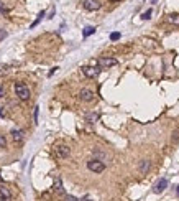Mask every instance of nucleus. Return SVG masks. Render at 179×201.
Returning a JSON list of instances; mask_svg holds the SVG:
<instances>
[{"instance_id":"1","label":"nucleus","mask_w":179,"mask_h":201,"mask_svg":"<svg viewBox=\"0 0 179 201\" xmlns=\"http://www.w3.org/2000/svg\"><path fill=\"white\" fill-rule=\"evenodd\" d=\"M15 94L18 96V99L20 100H28L31 97V91H30V87L26 86V84H23V83H17L15 84Z\"/></svg>"},{"instance_id":"2","label":"nucleus","mask_w":179,"mask_h":201,"mask_svg":"<svg viewBox=\"0 0 179 201\" xmlns=\"http://www.w3.org/2000/svg\"><path fill=\"white\" fill-rule=\"evenodd\" d=\"M54 155H56V158L64 160V158H67V157L71 155V148H69L67 145H64V143H58V145L54 147Z\"/></svg>"},{"instance_id":"3","label":"nucleus","mask_w":179,"mask_h":201,"mask_svg":"<svg viewBox=\"0 0 179 201\" xmlns=\"http://www.w3.org/2000/svg\"><path fill=\"white\" fill-rule=\"evenodd\" d=\"M87 168L91 171H94V173H102V171L105 170V163L100 162V160L92 158V160H89V162H87Z\"/></svg>"},{"instance_id":"4","label":"nucleus","mask_w":179,"mask_h":201,"mask_svg":"<svg viewBox=\"0 0 179 201\" xmlns=\"http://www.w3.org/2000/svg\"><path fill=\"white\" fill-rule=\"evenodd\" d=\"M82 73H84V76H87V78H97L99 73H100V68H97V66H84Z\"/></svg>"},{"instance_id":"5","label":"nucleus","mask_w":179,"mask_h":201,"mask_svg":"<svg viewBox=\"0 0 179 201\" xmlns=\"http://www.w3.org/2000/svg\"><path fill=\"white\" fill-rule=\"evenodd\" d=\"M82 5H84V9L89 10V12H95V10L100 9V2L99 0H84Z\"/></svg>"},{"instance_id":"6","label":"nucleus","mask_w":179,"mask_h":201,"mask_svg":"<svg viewBox=\"0 0 179 201\" xmlns=\"http://www.w3.org/2000/svg\"><path fill=\"white\" fill-rule=\"evenodd\" d=\"M92 155H94V158L95 160H100V162H107L110 157H108L107 152H104V150H100V148H92Z\"/></svg>"},{"instance_id":"7","label":"nucleus","mask_w":179,"mask_h":201,"mask_svg":"<svg viewBox=\"0 0 179 201\" xmlns=\"http://www.w3.org/2000/svg\"><path fill=\"white\" fill-rule=\"evenodd\" d=\"M94 92L91 89H81L79 92V99L82 100V102H91V100H94Z\"/></svg>"},{"instance_id":"8","label":"nucleus","mask_w":179,"mask_h":201,"mask_svg":"<svg viewBox=\"0 0 179 201\" xmlns=\"http://www.w3.org/2000/svg\"><path fill=\"white\" fill-rule=\"evenodd\" d=\"M97 64H99V68H110L117 64V59L115 58H100L97 61Z\"/></svg>"},{"instance_id":"9","label":"nucleus","mask_w":179,"mask_h":201,"mask_svg":"<svg viewBox=\"0 0 179 201\" xmlns=\"http://www.w3.org/2000/svg\"><path fill=\"white\" fill-rule=\"evenodd\" d=\"M166 186H168V180L166 178H161V180H158L156 185H154V188H153V191L154 193H163L166 190Z\"/></svg>"},{"instance_id":"10","label":"nucleus","mask_w":179,"mask_h":201,"mask_svg":"<svg viewBox=\"0 0 179 201\" xmlns=\"http://www.w3.org/2000/svg\"><path fill=\"white\" fill-rule=\"evenodd\" d=\"M150 167H151V162H150V160H141L140 165H138V170H140L141 175H146L150 171Z\"/></svg>"},{"instance_id":"11","label":"nucleus","mask_w":179,"mask_h":201,"mask_svg":"<svg viewBox=\"0 0 179 201\" xmlns=\"http://www.w3.org/2000/svg\"><path fill=\"white\" fill-rule=\"evenodd\" d=\"M84 119L87 124H95L97 120H99V114H97V112H87V114L84 115Z\"/></svg>"},{"instance_id":"12","label":"nucleus","mask_w":179,"mask_h":201,"mask_svg":"<svg viewBox=\"0 0 179 201\" xmlns=\"http://www.w3.org/2000/svg\"><path fill=\"white\" fill-rule=\"evenodd\" d=\"M23 135H25V132L20 130V129H13V130H12V137H13V140L18 142V143L23 140Z\"/></svg>"},{"instance_id":"13","label":"nucleus","mask_w":179,"mask_h":201,"mask_svg":"<svg viewBox=\"0 0 179 201\" xmlns=\"http://www.w3.org/2000/svg\"><path fill=\"white\" fill-rule=\"evenodd\" d=\"M54 191L58 193V195H64V188H63V183H61V178L59 176H56L54 178Z\"/></svg>"},{"instance_id":"14","label":"nucleus","mask_w":179,"mask_h":201,"mask_svg":"<svg viewBox=\"0 0 179 201\" xmlns=\"http://www.w3.org/2000/svg\"><path fill=\"white\" fill-rule=\"evenodd\" d=\"M12 198V193H10V190L7 186H0V199H10Z\"/></svg>"},{"instance_id":"15","label":"nucleus","mask_w":179,"mask_h":201,"mask_svg":"<svg viewBox=\"0 0 179 201\" xmlns=\"http://www.w3.org/2000/svg\"><path fill=\"white\" fill-rule=\"evenodd\" d=\"M166 20H168L169 23H173V25H179V15L177 13H171L166 17Z\"/></svg>"},{"instance_id":"16","label":"nucleus","mask_w":179,"mask_h":201,"mask_svg":"<svg viewBox=\"0 0 179 201\" xmlns=\"http://www.w3.org/2000/svg\"><path fill=\"white\" fill-rule=\"evenodd\" d=\"M95 31V28L94 26H85L84 28V31H82V35H84V38H87V37H91L92 33Z\"/></svg>"},{"instance_id":"17","label":"nucleus","mask_w":179,"mask_h":201,"mask_svg":"<svg viewBox=\"0 0 179 201\" xmlns=\"http://www.w3.org/2000/svg\"><path fill=\"white\" fill-rule=\"evenodd\" d=\"M44 17V10H41V12H40V15H38V18H36L35 20V22L33 23H31V26H36V25H38V22H40V20H41Z\"/></svg>"},{"instance_id":"18","label":"nucleus","mask_w":179,"mask_h":201,"mask_svg":"<svg viewBox=\"0 0 179 201\" xmlns=\"http://www.w3.org/2000/svg\"><path fill=\"white\" fill-rule=\"evenodd\" d=\"M141 18H143V20H150V18H151V9H150V10H146L145 13L141 15Z\"/></svg>"},{"instance_id":"19","label":"nucleus","mask_w":179,"mask_h":201,"mask_svg":"<svg viewBox=\"0 0 179 201\" xmlns=\"http://www.w3.org/2000/svg\"><path fill=\"white\" fill-rule=\"evenodd\" d=\"M110 40H112V41H117V40H120V33H119V31H113V33L110 35Z\"/></svg>"},{"instance_id":"20","label":"nucleus","mask_w":179,"mask_h":201,"mask_svg":"<svg viewBox=\"0 0 179 201\" xmlns=\"http://www.w3.org/2000/svg\"><path fill=\"white\" fill-rule=\"evenodd\" d=\"M38 109H40V107L36 106V107H35V111H33V119H35V124H38Z\"/></svg>"},{"instance_id":"21","label":"nucleus","mask_w":179,"mask_h":201,"mask_svg":"<svg viewBox=\"0 0 179 201\" xmlns=\"http://www.w3.org/2000/svg\"><path fill=\"white\" fill-rule=\"evenodd\" d=\"M5 145H7V139H5V135L0 134V147H5Z\"/></svg>"},{"instance_id":"22","label":"nucleus","mask_w":179,"mask_h":201,"mask_svg":"<svg viewBox=\"0 0 179 201\" xmlns=\"http://www.w3.org/2000/svg\"><path fill=\"white\" fill-rule=\"evenodd\" d=\"M64 201H77V198H74L71 195H64Z\"/></svg>"},{"instance_id":"23","label":"nucleus","mask_w":179,"mask_h":201,"mask_svg":"<svg viewBox=\"0 0 179 201\" xmlns=\"http://www.w3.org/2000/svg\"><path fill=\"white\" fill-rule=\"evenodd\" d=\"M7 35H9V33H7L5 30H0V41H2L3 38H7Z\"/></svg>"},{"instance_id":"24","label":"nucleus","mask_w":179,"mask_h":201,"mask_svg":"<svg viewBox=\"0 0 179 201\" xmlns=\"http://www.w3.org/2000/svg\"><path fill=\"white\" fill-rule=\"evenodd\" d=\"M7 12H9V9H5V7H3V3H0V15L7 13Z\"/></svg>"},{"instance_id":"25","label":"nucleus","mask_w":179,"mask_h":201,"mask_svg":"<svg viewBox=\"0 0 179 201\" xmlns=\"http://www.w3.org/2000/svg\"><path fill=\"white\" fill-rule=\"evenodd\" d=\"M7 68H9V66H5V64H3V66H0V74H5L7 71H9Z\"/></svg>"},{"instance_id":"26","label":"nucleus","mask_w":179,"mask_h":201,"mask_svg":"<svg viewBox=\"0 0 179 201\" xmlns=\"http://www.w3.org/2000/svg\"><path fill=\"white\" fill-rule=\"evenodd\" d=\"M173 140H174V142H177V140H179V130H176L173 134Z\"/></svg>"},{"instance_id":"27","label":"nucleus","mask_w":179,"mask_h":201,"mask_svg":"<svg viewBox=\"0 0 179 201\" xmlns=\"http://www.w3.org/2000/svg\"><path fill=\"white\" fill-rule=\"evenodd\" d=\"M3 96H5V87L0 84V97H3Z\"/></svg>"},{"instance_id":"28","label":"nucleus","mask_w":179,"mask_h":201,"mask_svg":"<svg viewBox=\"0 0 179 201\" xmlns=\"http://www.w3.org/2000/svg\"><path fill=\"white\" fill-rule=\"evenodd\" d=\"M82 201H92V199H91V198H84Z\"/></svg>"},{"instance_id":"29","label":"nucleus","mask_w":179,"mask_h":201,"mask_svg":"<svg viewBox=\"0 0 179 201\" xmlns=\"http://www.w3.org/2000/svg\"><path fill=\"white\" fill-rule=\"evenodd\" d=\"M176 193H177V196H179V186L176 188Z\"/></svg>"},{"instance_id":"30","label":"nucleus","mask_w":179,"mask_h":201,"mask_svg":"<svg viewBox=\"0 0 179 201\" xmlns=\"http://www.w3.org/2000/svg\"><path fill=\"white\" fill-rule=\"evenodd\" d=\"M108 2H120V0H108Z\"/></svg>"},{"instance_id":"31","label":"nucleus","mask_w":179,"mask_h":201,"mask_svg":"<svg viewBox=\"0 0 179 201\" xmlns=\"http://www.w3.org/2000/svg\"><path fill=\"white\" fill-rule=\"evenodd\" d=\"M0 201H10V199H0Z\"/></svg>"},{"instance_id":"32","label":"nucleus","mask_w":179,"mask_h":201,"mask_svg":"<svg viewBox=\"0 0 179 201\" xmlns=\"http://www.w3.org/2000/svg\"><path fill=\"white\" fill-rule=\"evenodd\" d=\"M0 114H2V107H0Z\"/></svg>"},{"instance_id":"33","label":"nucleus","mask_w":179,"mask_h":201,"mask_svg":"<svg viewBox=\"0 0 179 201\" xmlns=\"http://www.w3.org/2000/svg\"><path fill=\"white\" fill-rule=\"evenodd\" d=\"M0 3H2V2H0Z\"/></svg>"}]
</instances>
